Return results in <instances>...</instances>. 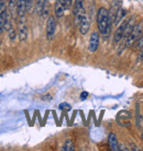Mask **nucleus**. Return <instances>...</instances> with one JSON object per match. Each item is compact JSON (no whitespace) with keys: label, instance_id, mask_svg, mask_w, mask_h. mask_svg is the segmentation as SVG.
I'll return each mask as SVG.
<instances>
[{"label":"nucleus","instance_id":"1","mask_svg":"<svg viewBox=\"0 0 143 151\" xmlns=\"http://www.w3.org/2000/svg\"><path fill=\"white\" fill-rule=\"evenodd\" d=\"M111 27H112V20L110 19L109 11L104 7L99 8L97 12V27L99 33L102 36L108 37L111 33Z\"/></svg>","mask_w":143,"mask_h":151},{"label":"nucleus","instance_id":"2","mask_svg":"<svg viewBox=\"0 0 143 151\" xmlns=\"http://www.w3.org/2000/svg\"><path fill=\"white\" fill-rule=\"evenodd\" d=\"M143 33V21L139 23H136V25L133 27V30L131 31V33L129 34L125 41V47H132L136 44L138 40L141 37V35Z\"/></svg>","mask_w":143,"mask_h":151},{"label":"nucleus","instance_id":"3","mask_svg":"<svg viewBox=\"0 0 143 151\" xmlns=\"http://www.w3.org/2000/svg\"><path fill=\"white\" fill-rule=\"evenodd\" d=\"M73 12H74V22L77 27H79L80 21L83 19V17L86 13V9H85V4H84V0H75L74 8H73Z\"/></svg>","mask_w":143,"mask_h":151},{"label":"nucleus","instance_id":"4","mask_svg":"<svg viewBox=\"0 0 143 151\" xmlns=\"http://www.w3.org/2000/svg\"><path fill=\"white\" fill-rule=\"evenodd\" d=\"M56 20L55 17L49 15L47 21H46V27H45V33L47 41H53L55 37V33H56Z\"/></svg>","mask_w":143,"mask_h":151},{"label":"nucleus","instance_id":"5","mask_svg":"<svg viewBox=\"0 0 143 151\" xmlns=\"http://www.w3.org/2000/svg\"><path fill=\"white\" fill-rule=\"evenodd\" d=\"M18 36L20 41L24 42L28 38V25H26V18H19L18 20Z\"/></svg>","mask_w":143,"mask_h":151},{"label":"nucleus","instance_id":"6","mask_svg":"<svg viewBox=\"0 0 143 151\" xmlns=\"http://www.w3.org/2000/svg\"><path fill=\"white\" fill-rule=\"evenodd\" d=\"M66 4H65V0H55V4H54V13L57 19H61L65 13L66 10Z\"/></svg>","mask_w":143,"mask_h":151},{"label":"nucleus","instance_id":"7","mask_svg":"<svg viewBox=\"0 0 143 151\" xmlns=\"http://www.w3.org/2000/svg\"><path fill=\"white\" fill-rule=\"evenodd\" d=\"M90 15L88 13H85V15L83 17V19L80 21V24H79V31L83 35L87 34L88 31H89V27H90Z\"/></svg>","mask_w":143,"mask_h":151},{"label":"nucleus","instance_id":"8","mask_svg":"<svg viewBox=\"0 0 143 151\" xmlns=\"http://www.w3.org/2000/svg\"><path fill=\"white\" fill-rule=\"evenodd\" d=\"M98 46H99V33L98 32H93L89 38V45H88V49L90 53H95L97 52Z\"/></svg>","mask_w":143,"mask_h":151},{"label":"nucleus","instance_id":"9","mask_svg":"<svg viewBox=\"0 0 143 151\" xmlns=\"http://www.w3.org/2000/svg\"><path fill=\"white\" fill-rule=\"evenodd\" d=\"M125 23H127V20H125V21H123L121 24H119V27H118L117 31L115 32V34H113V43H115V44L120 43L121 40L123 38V33H124V27H125Z\"/></svg>","mask_w":143,"mask_h":151},{"label":"nucleus","instance_id":"10","mask_svg":"<svg viewBox=\"0 0 143 151\" xmlns=\"http://www.w3.org/2000/svg\"><path fill=\"white\" fill-rule=\"evenodd\" d=\"M15 13H17V17H18V18H23V17H26V0H17Z\"/></svg>","mask_w":143,"mask_h":151},{"label":"nucleus","instance_id":"11","mask_svg":"<svg viewBox=\"0 0 143 151\" xmlns=\"http://www.w3.org/2000/svg\"><path fill=\"white\" fill-rule=\"evenodd\" d=\"M136 17H131L130 19L127 20V23H125V27H124V33H123V37H128L129 34L131 33V31L133 30V27L136 25Z\"/></svg>","mask_w":143,"mask_h":151},{"label":"nucleus","instance_id":"12","mask_svg":"<svg viewBox=\"0 0 143 151\" xmlns=\"http://www.w3.org/2000/svg\"><path fill=\"white\" fill-rule=\"evenodd\" d=\"M124 15H125V11H124L122 6H121V7L117 10V12L115 13V15H113V21H112L113 25L118 27V25L120 24L121 21H122V19L124 18Z\"/></svg>","mask_w":143,"mask_h":151},{"label":"nucleus","instance_id":"13","mask_svg":"<svg viewBox=\"0 0 143 151\" xmlns=\"http://www.w3.org/2000/svg\"><path fill=\"white\" fill-rule=\"evenodd\" d=\"M108 144H109V147L111 150H113V151L119 150V145H118V139H117L116 134L110 132L109 136H108Z\"/></svg>","mask_w":143,"mask_h":151},{"label":"nucleus","instance_id":"14","mask_svg":"<svg viewBox=\"0 0 143 151\" xmlns=\"http://www.w3.org/2000/svg\"><path fill=\"white\" fill-rule=\"evenodd\" d=\"M62 150H64V151H73V150H75V146H74V142H73L71 139H67L66 141H65V144L63 145V148H62Z\"/></svg>","mask_w":143,"mask_h":151},{"label":"nucleus","instance_id":"15","mask_svg":"<svg viewBox=\"0 0 143 151\" xmlns=\"http://www.w3.org/2000/svg\"><path fill=\"white\" fill-rule=\"evenodd\" d=\"M47 2V0H35V10L39 14H41L42 9L44 7V4Z\"/></svg>","mask_w":143,"mask_h":151},{"label":"nucleus","instance_id":"16","mask_svg":"<svg viewBox=\"0 0 143 151\" xmlns=\"http://www.w3.org/2000/svg\"><path fill=\"white\" fill-rule=\"evenodd\" d=\"M8 12V6L6 0H0V15L6 17Z\"/></svg>","mask_w":143,"mask_h":151},{"label":"nucleus","instance_id":"17","mask_svg":"<svg viewBox=\"0 0 143 151\" xmlns=\"http://www.w3.org/2000/svg\"><path fill=\"white\" fill-rule=\"evenodd\" d=\"M26 12L28 13H32L35 8V0H26Z\"/></svg>","mask_w":143,"mask_h":151},{"label":"nucleus","instance_id":"18","mask_svg":"<svg viewBox=\"0 0 143 151\" xmlns=\"http://www.w3.org/2000/svg\"><path fill=\"white\" fill-rule=\"evenodd\" d=\"M7 6H8V11L10 13H13L15 11V7H17V0H7Z\"/></svg>","mask_w":143,"mask_h":151},{"label":"nucleus","instance_id":"19","mask_svg":"<svg viewBox=\"0 0 143 151\" xmlns=\"http://www.w3.org/2000/svg\"><path fill=\"white\" fill-rule=\"evenodd\" d=\"M8 33H9V38L11 40V41H15V37H17V32H15V27H13V25L12 27H10L9 29H8Z\"/></svg>","mask_w":143,"mask_h":151},{"label":"nucleus","instance_id":"20","mask_svg":"<svg viewBox=\"0 0 143 151\" xmlns=\"http://www.w3.org/2000/svg\"><path fill=\"white\" fill-rule=\"evenodd\" d=\"M4 23H6V17L0 15V34H2V33H4V31L6 30Z\"/></svg>","mask_w":143,"mask_h":151},{"label":"nucleus","instance_id":"21","mask_svg":"<svg viewBox=\"0 0 143 151\" xmlns=\"http://www.w3.org/2000/svg\"><path fill=\"white\" fill-rule=\"evenodd\" d=\"M60 110H62V111H69L72 109L71 107V105L68 104V103H62V104H60Z\"/></svg>","mask_w":143,"mask_h":151},{"label":"nucleus","instance_id":"22","mask_svg":"<svg viewBox=\"0 0 143 151\" xmlns=\"http://www.w3.org/2000/svg\"><path fill=\"white\" fill-rule=\"evenodd\" d=\"M136 47H138V48H143V33H142V35H141V37L136 42Z\"/></svg>","mask_w":143,"mask_h":151},{"label":"nucleus","instance_id":"23","mask_svg":"<svg viewBox=\"0 0 143 151\" xmlns=\"http://www.w3.org/2000/svg\"><path fill=\"white\" fill-rule=\"evenodd\" d=\"M87 98H88V92L84 91V92H82V93H80V100H82V101H85Z\"/></svg>","mask_w":143,"mask_h":151},{"label":"nucleus","instance_id":"24","mask_svg":"<svg viewBox=\"0 0 143 151\" xmlns=\"http://www.w3.org/2000/svg\"><path fill=\"white\" fill-rule=\"evenodd\" d=\"M65 4H66V7L67 8L72 7V4H73V0H65Z\"/></svg>","mask_w":143,"mask_h":151},{"label":"nucleus","instance_id":"25","mask_svg":"<svg viewBox=\"0 0 143 151\" xmlns=\"http://www.w3.org/2000/svg\"><path fill=\"white\" fill-rule=\"evenodd\" d=\"M138 60H143V49H142V52L140 53V55H139V57H138Z\"/></svg>","mask_w":143,"mask_h":151},{"label":"nucleus","instance_id":"26","mask_svg":"<svg viewBox=\"0 0 143 151\" xmlns=\"http://www.w3.org/2000/svg\"><path fill=\"white\" fill-rule=\"evenodd\" d=\"M24 113H26V119H28V122H29V124H30V117H29V113H28V111H24Z\"/></svg>","mask_w":143,"mask_h":151},{"label":"nucleus","instance_id":"27","mask_svg":"<svg viewBox=\"0 0 143 151\" xmlns=\"http://www.w3.org/2000/svg\"><path fill=\"white\" fill-rule=\"evenodd\" d=\"M141 138H142V140H143V134H142V135H141Z\"/></svg>","mask_w":143,"mask_h":151},{"label":"nucleus","instance_id":"28","mask_svg":"<svg viewBox=\"0 0 143 151\" xmlns=\"http://www.w3.org/2000/svg\"><path fill=\"white\" fill-rule=\"evenodd\" d=\"M49 1H55V0H49Z\"/></svg>","mask_w":143,"mask_h":151}]
</instances>
